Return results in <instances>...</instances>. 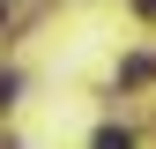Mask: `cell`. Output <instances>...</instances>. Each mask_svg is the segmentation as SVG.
I'll return each mask as SVG.
<instances>
[{
    "instance_id": "cell-1",
    "label": "cell",
    "mask_w": 156,
    "mask_h": 149,
    "mask_svg": "<svg viewBox=\"0 0 156 149\" xmlns=\"http://www.w3.org/2000/svg\"><path fill=\"white\" fill-rule=\"evenodd\" d=\"M89 149H134V134H126V127H104V134H97Z\"/></svg>"
},
{
    "instance_id": "cell-2",
    "label": "cell",
    "mask_w": 156,
    "mask_h": 149,
    "mask_svg": "<svg viewBox=\"0 0 156 149\" xmlns=\"http://www.w3.org/2000/svg\"><path fill=\"white\" fill-rule=\"evenodd\" d=\"M15 89H23V74H8V67H0V104H15Z\"/></svg>"
},
{
    "instance_id": "cell-3",
    "label": "cell",
    "mask_w": 156,
    "mask_h": 149,
    "mask_svg": "<svg viewBox=\"0 0 156 149\" xmlns=\"http://www.w3.org/2000/svg\"><path fill=\"white\" fill-rule=\"evenodd\" d=\"M134 8H141V15H156V0H134Z\"/></svg>"
},
{
    "instance_id": "cell-4",
    "label": "cell",
    "mask_w": 156,
    "mask_h": 149,
    "mask_svg": "<svg viewBox=\"0 0 156 149\" xmlns=\"http://www.w3.org/2000/svg\"><path fill=\"white\" fill-rule=\"evenodd\" d=\"M0 23H8V0H0Z\"/></svg>"
}]
</instances>
